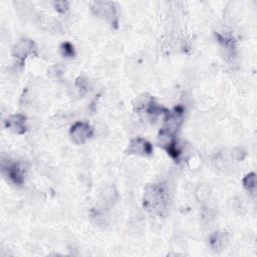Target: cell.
Listing matches in <instances>:
<instances>
[{
	"label": "cell",
	"instance_id": "obj_1",
	"mask_svg": "<svg viewBox=\"0 0 257 257\" xmlns=\"http://www.w3.org/2000/svg\"><path fill=\"white\" fill-rule=\"evenodd\" d=\"M145 208L157 215L164 214L169 206V194L163 185H151L144 195Z\"/></svg>",
	"mask_w": 257,
	"mask_h": 257
},
{
	"label": "cell",
	"instance_id": "obj_2",
	"mask_svg": "<svg viewBox=\"0 0 257 257\" xmlns=\"http://www.w3.org/2000/svg\"><path fill=\"white\" fill-rule=\"evenodd\" d=\"M69 134L75 144L81 145L91 138L93 130L90 124L85 121H76L71 125Z\"/></svg>",
	"mask_w": 257,
	"mask_h": 257
},
{
	"label": "cell",
	"instance_id": "obj_3",
	"mask_svg": "<svg viewBox=\"0 0 257 257\" xmlns=\"http://www.w3.org/2000/svg\"><path fill=\"white\" fill-rule=\"evenodd\" d=\"M2 170L6 178L14 185L20 186L24 182L23 169L18 163H8L2 166Z\"/></svg>",
	"mask_w": 257,
	"mask_h": 257
},
{
	"label": "cell",
	"instance_id": "obj_4",
	"mask_svg": "<svg viewBox=\"0 0 257 257\" xmlns=\"http://www.w3.org/2000/svg\"><path fill=\"white\" fill-rule=\"evenodd\" d=\"M95 7L92 9L95 11L96 15L110 21L111 24H116V12L112 3L109 2H96Z\"/></svg>",
	"mask_w": 257,
	"mask_h": 257
},
{
	"label": "cell",
	"instance_id": "obj_5",
	"mask_svg": "<svg viewBox=\"0 0 257 257\" xmlns=\"http://www.w3.org/2000/svg\"><path fill=\"white\" fill-rule=\"evenodd\" d=\"M128 154H137L142 156H149L153 153V147L152 145L142 138L134 139L127 148Z\"/></svg>",
	"mask_w": 257,
	"mask_h": 257
},
{
	"label": "cell",
	"instance_id": "obj_6",
	"mask_svg": "<svg viewBox=\"0 0 257 257\" xmlns=\"http://www.w3.org/2000/svg\"><path fill=\"white\" fill-rule=\"evenodd\" d=\"M35 49L34 43L30 39H21L18 41L13 48V55L20 60H23L28 55L32 54Z\"/></svg>",
	"mask_w": 257,
	"mask_h": 257
},
{
	"label": "cell",
	"instance_id": "obj_7",
	"mask_svg": "<svg viewBox=\"0 0 257 257\" xmlns=\"http://www.w3.org/2000/svg\"><path fill=\"white\" fill-rule=\"evenodd\" d=\"M5 125L15 134H23L26 131V117L22 114H13L5 120Z\"/></svg>",
	"mask_w": 257,
	"mask_h": 257
},
{
	"label": "cell",
	"instance_id": "obj_8",
	"mask_svg": "<svg viewBox=\"0 0 257 257\" xmlns=\"http://www.w3.org/2000/svg\"><path fill=\"white\" fill-rule=\"evenodd\" d=\"M60 51H61V54L65 57H72L75 54L73 45L69 42H63L60 46Z\"/></svg>",
	"mask_w": 257,
	"mask_h": 257
},
{
	"label": "cell",
	"instance_id": "obj_9",
	"mask_svg": "<svg viewBox=\"0 0 257 257\" xmlns=\"http://www.w3.org/2000/svg\"><path fill=\"white\" fill-rule=\"evenodd\" d=\"M243 186L248 191H252L255 189V174L250 173L243 179Z\"/></svg>",
	"mask_w": 257,
	"mask_h": 257
}]
</instances>
